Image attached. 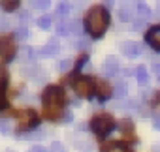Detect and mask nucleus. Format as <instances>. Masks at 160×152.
<instances>
[{
  "instance_id": "obj_12",
  "label": "nucleus",
  "mask_w": 160,
  "mask_h": 152,
  "mask_svg": "<svg viewBox=\"0 0 160 152\" xmlns=\"http://www.w3.org/2000/svg\"><path fill=\"white\" fill-rule=\"evenodd\" d=\"M102 152H130V148L122 141H108L102 146Z\"/></svg>"
},
{
  "instance_id": "obj_15",
  "label": "nucleus",
  "mask_w": 160,
  "mask_h": 152,
  "mask_svg": "<svg viewBox=\"0 0 160 152\" xmlns=\"http://www.w3.org/2000/svg\"><path fill=\"white\" fill-rule=\"evenodd\" d=\"M119 130L124 133V135H134V124H132V120H128V118H122L121 122H119Z\"/></svg>"
},
{
  "instance_id": "obj_10",
  "label": "nucleus",
  "mask_w": 160,
  "mask_h": 152,
  "mask_svg": "<svg viewBox=\"0 0 160 152\" xmlns=\"http://www.w3.org/2000/svg\"><path fill=\"white\" fill-rule=\"evenodd\" d=\"M102 71H104V75H108V77L117 75V73H119V60H117L115 56H108V58L104 60Z\"/></svg>"
},
{
  "instance_id": "obj_30",
  "label": "nucleus",
  "mask_w": 160,
  "mask_h": 152,
  "mask_svg": "<svg viewBox=\"0 0 160 152\" xmlns=\"http://www.w3.org/2000/svg\"><path fill=\"white\" fill-rule=\"evenodd\" d=\"M8 26H10V23H6V19H0V30H4Z\"/></svg>"
},
{
  "instance_id": "obj_11",
  "label": "nucleus",
  "mask_w": 160,
  "mask_h": 152,
  "mask_svg": "<svg viewBox=\"0 0 160 152\" xmlns=\"http://www.w3.org/2000/svg\"><path fill=\"white\" fill-rule=\"evenodd\" d=\"M58 49H60L58 41H57V40H49L43 47H40V49H38V53H40L42 56H55V55L58 53Z\"/></svg>"
},
{
  "instance_id": "obj_25",
  "label": "nucleus",
  "mask_w": 160,
  "mask_h": 152,
  "mask_svg": "<svg viewBox=\"0 0 160 152\" xmlns=\"http://www.w3.org/2000/svg\"><path fill=\"white\" fill-rule=\"evenodd\" d=\"M117 96H124L126 94V85H124V81H119V87H117V92H115Z\"/></svg>"
},
{
  "instance_id": "obj_23",
  "label": "nucleus",
  "mask_w": 160,
  "mask_h": 152,
  "mask_svg": "<svg viewBox=\"0 0 160 152\" xmlns=\"http://www.w3.org/2000/svg\"><path fill=\"white\" fill-rule=\"evenodd\" d=\"M32 6L38 10H45V8H49V2L47 0H36V2H32Z\"/></svg>"
},
{
  "instance_id": "obj_27",
  "label": "nucleus",
  "mask_w": 160,
  "mask_h": 152,
  "mask_svg": "<svg viewBox=\"0 0 160 152\" xmlns=\"http://www.w3.org/2000/svg\"><path fill=\"white\" fill-rule=\"evenodd\" d=\"M136 25H134V30H141L143 26H145V21L143 19H138V21H134Z\"/></svg>"
},
{
  "instance_id": "obj_5",
  "label": "nucleus",
  "mask_w": 160,
  "mask_h": 152,
  "mask_svg": "<svg viewBox=\"0 0 160 152\" xmlns=\"http://www.w3.org/2000/svg\"><path fill=\"white\" fill-rule=\"evenodd\" d=\"M17 120H19V128L23 131H28V130H36L38 124H40V116L34 109H23L17 113Z\"/></svg>"
},
{
  "instance_id": "obj_20",
  "label": "nucleus",
  "mask_w": 160,
  "mask_h": 152,
  "mask_svg": "<svg viewBox=\"0 0 160 152\" xmlns=\"http://www.w3.org/2000/svg\"><path fill=\"white\" fill-rule=\"evenodd\" d=\"M119 15H121V19L124 21V23H128V21H132V12L128 10V8H121V12H119Z\"/></svg>"
},
{
  "instance_id": "obj_6",
  "label": "nucleus",
  "mask_w": 160,
  "mask_h": 152,
  "mask_svg": "<svg viewBox=\"0 0 160 152\" xmlns=\"http://www.w3.org/2000/svg\"><path fill=\"white\" fill-rule=\"evenodd\" d=\"M113 87H111V83H108L106 79H94V94L102 100V102H106V100H109L111 96H113Z\"/></svg>"
},
{
  "instance_id": "obj_8",
  "label": "nucleus",
  "mask_w": 160,
  "mask_h": 152,
  "mask_svg": "<svg viewBox=\"0 0 160 152\" xmlns=\"http://www.w3.org/2000/svg\"><path fill=\"white\" fill-rule=\"evenodd\" d=\"M121 53L128 58H136L141 55V45L136 41H122L121 43Z\"/></svg>"
},
{
  "instance_id": "obj_22",
  "label": "nucleus",
  "mask_w": 160,
  "mask_h": 152,
  "mask_svg": "<svg viewBox=\"0 0 160 152\" xmlns=\"http://www.w3.org/2000/svg\"><path fill=\"white\" fill-rule=\"evenodd\" d=\"M49 152H66V146H64L62 143H58V141H55V143L51 145V148H49Z\"/></svg>"
},
{
  "instance_id": "obj_33",
  "label": "nucleus",
  "mask_w": 160,
  "mask_h": 152,
  "mask_svg": "<svg viewBox=\"0 0 160 152\" xmlns=\"http://www.w3.org/2000/svg\"><path fill=\"white\" fill-rule=\"evenodd\" d=\"M154 128H156V130H160V116H158V118H154Z\"/></svg>"
},
{
  "instance_id": "obj_32",
  "label": "nucleus",
  "mask_w": 160,
  "mask_h": 152,
  "mask_svg": "<svg viewBox=\"0 0 160 152\" xmlns=\"http://www.w3.org/2000/svg\"><path fill=\"white\" fill-rule=\"evenodd\" d=\"M132 73H136V71H134V69H130V68H126V69H124V75H126V77H128V75H132Z\"/></svg>"
},
{
  "instance_id": "obj_17",
  "label": "nucleus",
  "mask_w": 160,
  "mask_h": 152,
  "mask_svg": "<svg viewBox=\"0 0 160 152\" xmlns=\"http://www.w3.org/2000/svg\"><path fill=\"white\" fill-rule=\"evenodd\" d=\"M8 105V100H6V83L4 79L0 81V109H4Z\"/></svg>"
},
{
  "instance_id": "obj_4",
  "label": "nucleus",
  "mask_w": 160,
  "mask_h": 152,
  "mask_svg": "<svg viewBox=\"0 0 160 152\" xmlns=\"http://www.w3.org/2000/svg\"><path fill=\"white\" fill-rule=\"evenodd\" d=\"M72 87H73L75 94L81 96V98H91L94 94V79L92 77H87V75L73 77L72 79Z\"/></svg>"
},
{
  "instance_id": "obj_26",
  "label": "nucleus",
  "mask_w": 160,
  "mask_h": 152,
  "mask_svg": "<svg viewBox=\"0 0 160 152\" xmlns=\"http://www.w3.org/2000/svg\"><path fill=\"white\" fill-rule=\"evenodd\" d=\"M70 66H72V62H70V60H62V62L58 64V69H60V71H66Z\"/></svg>"
},
{
  "instance_id": "obj_34",
  "label": "nucleus",
  "mask_w": 160,
  "mask_h": 152,
  "mask_svg": "<svg viewBox=\"0 0 160 152\" xmlns=\"http://www.w3.org/2000/svg\"><path fill=\"white\" fill-rule=\"evenodd\" d=\"M72 118H73V116H72V115H70V113H68V115H64V120H68V122H70V120H72Z\"/></svg>"
},
{
  "instance_id": "obj_9",
  "label": "nucleus",
  "mask_w": 160,
  "mask_h": 152,
  "mask_svg": "<svg viewBox=\"0 0 160 152\" xmlns=\"http://www.w3.org/2000/svg\"><path fill=\"white\" fill-rule=\"evenodd\" d=\"M145 40H147V43H149L154 51H160V25L152 26V28L145 34Z\"/></svg>"
},
{
  "instance_id": "obj_24",
  "label": "nucleus",
  "mask_w": 160,
  "mask_h": 152,
  "mask_svg": "<svg viewBox=\"0 0 160 152\" xmlns=\"http://www.w3.org/2000/svg\"><path fill=\"white\" fill-rule=\"evenodd\" d=\"M68 12H70V6H68L66 2L58 4V15H68Z\"/></svg>"
},
{
  "instance_id": "obj_16",
  "label": "nucleus",
  "mask_w": 160,
  "mask_h": 152,
  "mask_svg": "<svg viewBox=\"0 0 160 152\" xmlns=\"http://www.w3.org/2000/svg\"><path fill=\"white\" fill-rule=\"evenodd\" d=\"M51 23H53V17H51V15H43V17H40V19L36 21L38 28H42V30H49V28H51Z\"/></svg>"
},
{
  "instance_id": "obj_21",
  "label": "nucleus",
  "mask_w": 160,
  "mask_h": 152,
  "mask_svg": "<svg viewBox=\"0 0 160 152\" xmlns=\"http://www.w3.org/2000/svg\"><path fill=\"white\" fill-rule=\"evenodd\" d=\"M15 38H17V40H27V38H28V28H27V26H19L17 32H15Z\"/></svg>"
},
{
  "instance_id": "obj_35",
  "label": "nucleus",
  "mask_w": 160,
  "mask_h": 152,
  "mask_svg": "<svg viewBox=\"0 0 160 152\" xmlns=\"http://www.w3.org/2000/svg\"><path fill=\"white\" fill-rule=\"evenodd\" d=\"M156 17H160V10H158V12H156Z\"/></svg>"
},
{
  "instance_id": "obj_14",
  "label": "nucleus",
  "mask_w": 160,
  "mask_h": 152,
  "mask_svg": "<svg viewBox=\"0 0 160 152\" xmlns=\"http://www.w3.org/2000/svg\"><path fill=\"white\" fill-rule=\"evenodd\" d=\"M68 30H70V34H75V36H81V34H83V30H85V26H83V23L79 21V19H75V21L68 23Z\"/></svg>"
},
{
  "instance_id": "obj_18",
  "label": "nucleus",
  "mask_w": 160,
  "mask_h": 152,
  "mask_svg": "<svg viewBox=\"0 0 160 152\" xmlns=\"http://www.w3.org/2000/svg\"><path fill=\"white\" fill-rule=\"evenodd\" d=\"M0 6H2L4 12H13V10L19 8V2H17V0H10V2H2Z\"/></svg>"
},
{
  "instance_id": "obj_31",
  "label": "nucleus",
  "mask_w": 160,
  "mask_h": 152,
  "mask_svg": "<svg viewBox=\"0 0 160 152\" xmlns=\"http://www.w3.org/2000/svg\"><path fill=\"white\" fill-rule=\"evenodd\" d=\"M152 71H154L156 75H160V64H154V66H152Z\"/></svg>"
},
{
  "instance_id": "obj_13",
  "label": "nucleus",
  "mask_w": 160,
  "mask_h": 152,
  "mask_svg": "<svg viewBox=\"0 0 160 152\" xmlns=\"http://www.w3.org/2000/svg\"><path fill=\"white\" fill-rule=\"evenodd\" d=\"M136 79H138V83H139L141 87H145V85L149 83V71H147L145 66H138V68H136Z\"/></svg>"
},
{
  "instance_id": "obj_7",
  "label": "nucleus",
  "mask_w": 160,
  "mask_h": 152,
  "mask_svg": "<svg viewBox=\"0 0 160 152\" xmlns=\"http://www.w3.org/2000/svg\"><path fill=\"white\" fill-rule=\"evenodd\" d=\"M0 55L6 60H12L15 55V40L13 36H2L0 38Z\"/></svg>"
},
{
  "instance_id": "obj_19",
  "label": "nucleus",
  "mask_w": 160,
  "mask_h": 152,
  "mask_svg": "<svg viewBox=\"0 0 160 152\" xmlns=\"http://www.w3.org/2000/svg\"><path fill=\"white\" fill-rule=\"evenodd\" d=\"M138 13H139V17H149L151 15V10H149V6L147 4H138Z\"/></svg>"
},
{
  "instance_id": "obj_3",
  "label": "nucleus",
  "mask_w": 160,
  "mask_h": 152,
  "mask_svg": "<svg viewBox=\"0 0 160 152\" xmlns=\"http://www.w3.org/2000/svg\"><path fill=\"white\" fill-rule=\"evenodd\" d=\"M91 130L98 137H106L108 133H111L115 130V120H113V116L109 113H98L91 120Z\"/></svg>"
},
{
  "instance_id": "obj_2",
  "label": "nucleus",
  "mask_w": 160,
  "mask_h": 152,
  "mask_svg": "<svg viewBox=\"0 0 160 152\" xmlns=\"http://www.w3.org/2000/svg\"><path fill=\"white\" fill-rule=\"evenodd\" d=\"M109 26V12L104 8V6H94L89 10L87 17H85V30L94 38H102L106 34Z\"/></svg>"
},
{
  "instance_id": "obj_28",
  "label": "nucleus",
  "mask_w": 160,
  "mask_h": 152,
  "mask_svg": "<svg viewBox=\"0 0 160 152\" xmlns=\"http://www.w3.org/2000/svg\"><path fill=\"white\" fill-rule=\"evenodd\" d=\"M77 47H79V49H85V51H87V49H89V41H83V40H79Z\"/></svg>"
},
{
  "instance_id": "obj_1",
  "label": "nucleus",
  "mask_w": 160,
  "mask_h": 152,
  "mask_svg": "<svg viewBox=\"0 0 160 152\" xmlns=\"http://www.w3.org/2000/svg\"><path fill=\"white\" fill-rule=\"evenodd\" d=\"M64 103H66V92L62 87L51 85L43 90L42 105H43V115L47 120H58L64 113Z\"/></svg>"
},
{
  "instance_id": "obj_29",
  "label": "nucleus",
  "mask_w": 160,
  "mask_h": 152,
  "mask_svg": "<svg viewBox=\"0 0 160 152\" xmlns=\"http://www.w3.org/2000/svg\"><path fill=\"white\" fill-rule=\"evenodd\" d=\"M30 152H45V148H43V146H40V145H36V146H32V148H30Z\"/></svg>"
}]
</instances>
